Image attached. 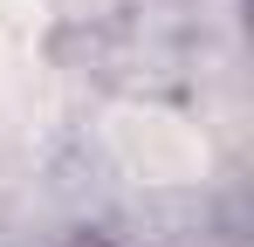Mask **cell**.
<instances>
[{"label": "cell", "instance_id": "1", "mask_svg": "<svg viewBox=\"0 0 254 247\" xmlns=\"http://www.w3.org/2000/svg\"><path fill=\"white\" fill-rule=\"evenodd\" d=\"M69 247H117V241H103V234H76Z\"/></svg>", "mask_w": 254, "mask_h": 247}]
</instances>
